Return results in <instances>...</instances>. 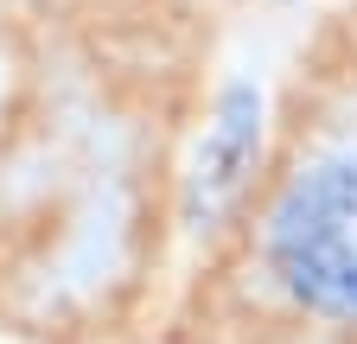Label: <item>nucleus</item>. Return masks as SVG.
<instances>
[{"label": "nucleus", "mask_w": 357, "mask_h": 344, "mask_svg": "<svg viewBox=\"0 0 357 344\" xmlns=\"http://www.w3.org/2000/svg\"><path fill=\"white\" fill-rule=\"evenodd\" d=\"M275 268L300 299L357 319V166L300 179L275 217Z\"/></svg>", "instance_id": "f257e3e1"}, {"label": "nucleus", "mask_w": 357, "mask_h": 344, "mask_svg": "<svg viewBox=\"0 0 357 344\" xmlns=\"http://www.w3.org/2000/svg\"><path fill=\"white\" fill-rule=\"evenodd\" d=\"M255 147H261V96L249 83H236V90H223L204 141H198V166H192V217L198 224H211L236 198L243 172L255 166Z\"/></svg>", "instance_id": "f03ea898"}]
</instances>
